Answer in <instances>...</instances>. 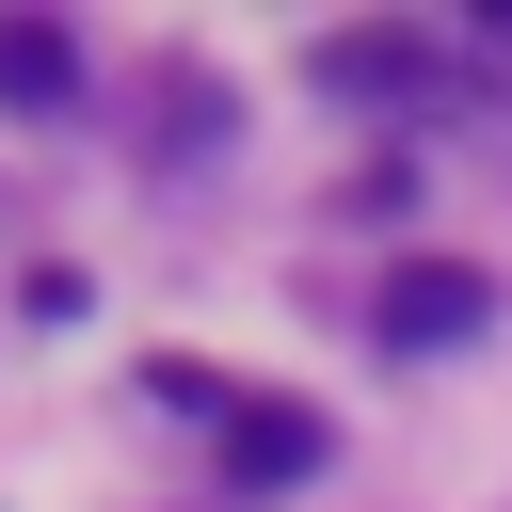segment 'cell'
<instances>
[{"label":"cell","mask_w":512,"mask_h":512,"mask_svg":"<svg viewBox=\"0 0 512 512\" xmlns=\"http://www.w3.org/2000/svg\"><path fill=\"white\" fill-rule=\"evenodd\" d=\"M0 96H16V112H64V96H80V32H64V16H0Z\"/></svg>","instance_id":"cell-3"},{"label":"cell","mask_w":512,"mask_h":512,"mask_svg":"<svg viewBox=\"0 0 512 512\" xmlns=\"http://www.w3.org/2000/svg\"><path fill=\"white\" fill-rule=\"evenodd\" d=\"M320 80L336 96H432V48L416 32H320Z\"/></svg>","instance_id":"cell-4"},{"label":"cell","mask_w":512,"mask_h":512,"mask_svg":"<svg viewBox=\"0 0 512 512\" xmlns=\"http://www.w3.org/2000/svg\"><path fill=\"white\" fill-rule=\"evenodd\" d=\"M368 320H384V352H464V336L496 320V272H464V256H400Z\"/></svg>","instance_id":"cell-1"},{"label":"cell","mask_w":512,"mask_h":512,"mask_svg":"<svg viewBox=\"0 0 512 512\" xmlns=\"http://www.w3.org/2000/svg\"><path fill=\"white\" fill-rule=\"evenodd\" d=\"M320 464H336V432H320L304 400H240V416H224V480H240V496H272V480H320Z\"/></svg>","instance_id":"cell-2"}]
</instances>
